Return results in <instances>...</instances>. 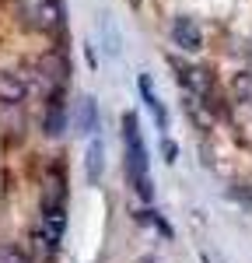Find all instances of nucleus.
Masks as SVG:
<instances>
[{"instance_id": "obj_6", "label": "nucleus", "mask_w": 252, "mask_h": 263, "mask_svg": "<svg viewBox=\"0 0 252 263\" xmlns=\"http://www.w3.org/2000/svg\"><path fill=\"white\" fill-rule=\"evenodd\" d=\"M39 70H42V81L49 84V95L63 91L67 74H70V67H67V60H63V53H49V57H42Z\"/></svg>"}, {"instance_id": "obj_15", "label": "nucleus", "mask_w": 252, "mask_h": 263, "mask_svg": "<svg viewBox=\"0 0 252 263\" xmlns=\"http://www.w3.org/2000/svg\"><path fill=\"white\" fill-rule=\"evenodd\" d=\"M161 151H165V162H168V165L175 162V155H179V147H175V141H168V137H161Z\"/></svg>"}, {"instance_id": "obj_14", "label": "nucleus", "mask_w": 252, "mask_h": 263, "mask_svg": "<svg viewBox=\"0 0 252 263\" xmlns=\"http://www.w3.org/2000/svg\"><path fill=\"white\" fill-rule=\"evenodd\" d=\"M137 218H140V221H147V224H154V228H158V232H161V235H172V228H168V224L161 221V218H158V214H154V211H140V214H137Z\"/></svg>"}, {"instance_id": "obj_7", "label": "nucleus", "mask_w": 252, "mask_h": 263, "mask_svg": "<svg viewBox=\"0 0 252 263\" xmlns=\"http://www.w3.org/2000/svg\"><path fill=\"white\" fill-rule=\"evenodd\" d=\"M28 99V84L18 70H0V105H21Z\"/></svg>"}, {"instance_id": "obj_8", "label": "nucleus", "mask_w": 252, "mask_h": 263, "mask_svg": "<svg viewBox=\"0 0 252 263\" xmlns=\"http://www.w3.org/2000/svg\"><path fill=\"white\" fill-rule=\"evenodd\" d=\"M63 232H67V211H63V203L42 207V235H46L53 246H60Z\"/></svg>"}, {"instance_id": "obj_10", "label": "nucleus", "mask_w": 252, "mask_h": 263, "mask_svg": "<svg viewBox=\"0 0 252 263\" xmlns=\"http://www.w3.org/2000/svg\"><path fill=\"white\" fill-rule=\"evenodd\" d=\"M77 130H81V134H95V130H98V105H95L91 95H84V99L77 102Z\"/></svg>"}, {"instance_id": "obj_5", "label": "nucleus", "mask_w": 252, "mask_h": 263, "mask_svg": "<svg viewBox=\"0 0 252 263\" xmlns=\"http://www.w3.org/2000/svg\"><path fill=\"white\" fill-rule=\"evenodd\" d=\"M42 130H46V137H63V130H67V102H63V91H56V95L46 99Z\"/></svg>"}, {"instance_id": "obj_3", "label": "nucleus", "mask_w": 252, "mask_h": 263, "mask_svg": "<svg viewBox=\"0 0 252 263\" xmlns=\"http://www.w3.org/2000/svg\"><path fill=\"white\" fill-rule=\"evenodd\" d=\"M182 74H179V81L189 88V95L200 102H207V105H214V99H217V84H214V74H210L207 67H179Z\"/></svg>"}, {"instance_id": "obj_1", "label": "nucleus", "mask_w": 252, "mask_h": 263, "mask_svg": "<svg viewBox=\"0 0 252 263\" xmlns=\"http://www.w3.org/2000/svg\"><path fill=\"white\" fill-rule=\"evenodd\" d=\"M123 141H126V172H130V182L140 193V200L151 203L154 200V186H151V176H147V147H144V137H140V126H137L133 112L123 116Z\"/></svg>"}, {"instance_id": "obj_11", "label": "nucleus", "mask_w": 252, "mask_h": 263, "mask_svg": "<svg viewBox=\"0 0 252 263\" xmlns=\"http://www.w3.org/2000/svg\"><path fill=\"white\" fill-rule=\"evenodd\" d=\"M102 141L91 134V144H88V158H84V172H88V182H98L102 179Z\"/></svg>"}, {"instance_id": "obj_4", "label": "nucleus", "mask_w": 252, "mask_h": 263, "mask_svg": "<svg viewBox=\"0 0 252 263\" xmlns=\"http://www.w3.org/2000/svg\"><path fill=\"white\" fill-rule=\"evenodd\" d=\"M172 42L182 49V53H200L203 49V28H200V21L182 14V18L172 21Z\"/></svg>"}, {"instance_id": "obj_13", "label": "nucleus", "mask_w": 252, "mask_h": 263, "mask_svg": "<svg viewBox=\"0 0 252 263\" xmlns=\"http://www.w3.org/2000/svg\"><path fill=\"white\" fill-rule=\"evenodd\" d=\"M0 263H35L32 256H25L21 249H11V246H0Z\"/></svg>"}, {"instance_id": "obj_9", "label": "nucleus", "mask_w": 252, "mask_h": 263, "mask_svg": "<svg viewBox=\"0 0 252 263\" xmlns=\"http://www.w3.org/2000/svg\"><path fill=\"white\" fill-rule=\"evenodd\" d=\"M137 88H140V95H144L147 109H151V116H154V123H158V130H165V126H168V112H165V105H161V99L154 95L151 78H147V74H140V78H137Z\"/></svg>"}, {"instance_id": "obj_12", "label": "nucleus", "mask_w": 252, "mask_h": 263, "mask_svg": "<svg viewBox=\"0 0 252 263\" xmlns=\"http://www.w3.org/2000/svg\"><path fill=\"white\" fill-rule=\"evenodd\" d=\"M231 99L242 105H252V70H238L231 78Z\"/></svg>"}, {"instance_id": "obj_2", "label": "nucleus", "mask_w": 252, "mask_h": 263, "mask_svg": "<svg viewBox=\"0 0 252 263\" xmlns=\"http://www.w3.org/2000/svg\"><path fill=\"white\" fill-rule=\"evenodd\" d=\"M21 18L32 32L56 35L63 28V0H21Z\"/></svg>"}]
</instances>
